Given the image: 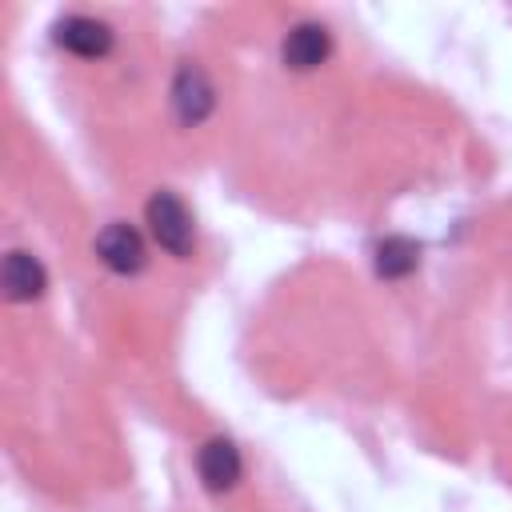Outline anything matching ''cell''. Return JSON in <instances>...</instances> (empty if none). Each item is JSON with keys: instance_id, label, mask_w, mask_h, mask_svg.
Wrapping results in <instances>:
<instances>
[{"instance_id": "7a4b0ae2", "label": "cell", "mask_w": 512, "mask_h": 512, "mask_svg": "<svg viewBox=\"0 0 512 512\" xmlns=\"http://www.w3.org/2000/svg\"><path fill=\"white\" fill-rule=\"evenodd\" d=\"M172 108H176V116H180L184 128H196V124H204V120L212 116V108H216V88H212V80L204 76L200 64H192V60L180 64L176 84H172Z\"/></svg>"}, {"instance_id": "8992f818", "label": "cell", "mask_w": 512, "mask_h": 512, "mask_svg": "<svg viewBox=\"0 0 512 512\" xmlns=\"http://www.w3.org/2000/svg\"><path fill=\"white\" fill-rule=\"evenodd\" d=\"M56 44H60L64 52H72V56L96 60V56H104V52L112 48V28H108L104 20H96V16L72 12V16H64V20H56Z\"/></svg>"}, {"instance_id": "ba28073f", "label": "cell", "mask_w": 512, "mask_h": 512, "mask_svg": "<svg viewBox=\"0 0 512 512\" xmlns=\"http://www.w3.org/2000/svg\"><path fill=\"white\" fill-rule=\"evenodd\" d=\"M416 264H420V248H416L412 240H404V236H388V240L376 248V272H380L384 280H400V276H408Z\"/></svg>"}, {"instance_id": "52a82bcc", "label": "cell", "mask_w": 512, "mask_h": 512, "mask_svg": "<svg viewBox=\"0 0 512 512\" xmlns=\"http://www.w3.org/2000/svg\"><path fill=\"white\" fill-rule=\"evenodd\" d=\"M0 280H4V296H8L12 304L36 300V296L48 288L44 264H40L32 252H20V248L4 256V272H0Z\"/></svg>"}, {"instance_id": "3957f363", "label": "cell", "mask_w": 512, "mask_h": 512, "mask_svg": "<svg viewBox=\"0 0 512 512\" xmlns=\"http://www.w3.org/2000/svg\"><path fill=\"white\" fill-rule=\"evenodd\" d=\"M92 248H96V256H100V264H104L108 272H116V276H136V272L148 264L140 232H136L132 224H124V220L104 224Z\"/></svg>"}, {"instance_id": "6da1fadb", "label": "cell", "mask_w": 512, "mask_h": 512, "mask_svg": "<svg viewBox=\"0 0 512 512\" xmlns=\"http://www.w3.org/2000/svg\"><path fill=\"white\" fill-rule=\"evenodd\" d=\"M144 216H148L152 240H156L168 256H176V260H188V256H192V248H196V228H192V216H188V208H184V200H180L176 192L156 188L152 200H148V208H144Z\"/></svg>"}, {"instance_id": "277c9868", "label": "cell", "mask_w": 512, "mask_h": 512, "mask_svg": "<svg viewBox=\"0 0 512 512\" xmlns=\"http://www.w3.org/2000/svg\"><path fill=\"white\" fill-rule=\"evenodd\" d=\"M196 472H200V484L208 492H228L236 488L240 472H244V460H240V448L228 440V436H212L200 452H196Z\"/></svg>"}, {"instance_id": "5b68a950", "label": "cell", "mask_w": 512, "mask_h": 512, "mask_svg": "<svg viewBox=\"0 0 512 512\" xmlns=\"http://www.w3.org/2000/svg\"><path fill=\"white\" fill-rule=\"evenodd\" d=\"M280 56H284V64L292 72H312L332 56V32L324 24H316V20H304L284 36Z\"/></svg>"}]
</instances>
